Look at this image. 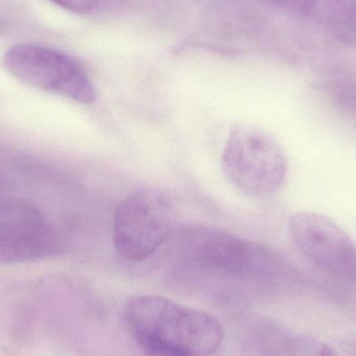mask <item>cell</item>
Returning <instances> with one entry per match:
<instances>
[{
    "instance_id": "277c9868",
    "label": "cell",
    "mask_w": 356,
    "mask_h": 356,
    "mask_svg": "<svg viewBox=\"0 0 356 356\" xmlns=\"http://www.w3.org/2000/svg\"><path fill=\"white\" fill-rule=\"evenodd\" d=\"M6 70L35 89L91 104L96 90L83 65L72 56L38 44H15L3 56Z\"/></svg>"
},
{
    "instance_id": "9c48e42d",
    "label": "cell",
    "mask_w": 356,
    "mask_h": 356,
    "mask_svg": "<svg viewBox=\"0 0 356 356\" xmlns=\"http://www.w3.org/2000/svg\"><path fill=\"white\" fill-rule=\"evenodd\" d=\"M64 10L83 16H104L118 12L127 0H50Z\"/></svg>"
},
{
    "instance_id": "52a82bcc",
    "label": "cell",
    "mask_w": 356,
    "mask_h": 356,
    "mask_svg": "<svg viewBox=\"0 0 356 356\" xmlns=\"http://www.w3.org/2000/svg\"><path fill=\"white\" fill-rule=\"evenodd\" d=\"M58 238L37 211L20 207L0 222V264L27 263L56 254Z\"/></svg>"
},
{
    "instance_id": "ba28073f",
    "label": "cell",
    "mask_w": 356,
    "mask_h": 356,
    "mask_svg": "<svg viewBox=\"0 0 356 356\" xmlns=\"http://www.w3.org/2000/svg\"><path fill=\"white\" fill-rule=\"evenodd\" d=\"M356 43V0H265Z\"/></svg>"
},
{
    "instance_id": "3957f363",
    "label": "cell",
    "mask_w": 356,
    "mask_h": 356,
    "mask_svg": "<svg viewBox=\"0 0 356 356\" xmlns=\"http://www.w3.org/2000/svg\"><path fill=\"white\" fill-rule=\"evenodd\" d=\"M177 209L170 197L156 188L127 195L115 213L113 238L121 257L133 261L154 254L171 236Z\"/></svg>"
},
{
    "instance_id": "7a4b0ae2",
    "label": "cell",
    "mask_w": 356,
    "mask_h": 356,
    "mask_svg": "<svg viewBox=\"0 0 356 356\" xmlns=\"http://www.w3.org/2000/svg\"><path fill=\"white\" fill-rule=\"evenodd\" d=\"M224 175L238 190L253 197L273 194L288 175V159L272 136L248 124L228 134L222 156Z\"/></svg>"
},
{
    "instance_id": "5b68a950",
    "label": "cell",
    "mask_w": 356,
    "mask_h": 356,
    "mask_svg": "<svg viewBox=\"0 0 356 356\" xmlns=\"http://www.w3.org/2000/svg\"><path fill=\"white\" fill-rule=\"evenodd\" d=\"M177 247L186 261L225 273H257L280 265L264 247L216 228H186L178 234Z\"/></svg>"
},
{
    "instance_id": "7c38bea8",
    "label": "cell",
    "mask_w": 356,
    "mask_h": 356,
    "mask_svg": "<svg viewBox=\"0 0 356 356\" xmlns=\"http://www.w3.org/2000/svg\"><path fill=\"white\" fill-rule=\"evenodd\" d=\"M4 26H6V23L2 20V18H0V31H2V29H4Z\"/></svg>"
},
{
    "instance_id": "8fae6325",
    "label": "cell",
    "mask_w": 356,
    "mask_h": 356,
    "mask_svg": "<svg viewBox=\"0 0 356 356\" xmlns=\"http://www.w3.org/2000/svg\"><path fill=\"white\" fill-rule=\"evenodd\" d=\"M337 97L341 106L356 116V83H347L337 89Z\"/></svg>"
},
{
    "instance_id": "30bf717a",
    "label": "cell",
    "mask_w": 356,
    "mask_h": 356,
    "mask_svg": "<svg viewBox=\"0 0 356 356\" xmlns=\"http://www.w3.org/2000/svg\"><path fill=\"white\" fill-rule=\"evenodd\" d=\"M296 356H341L322 341L305 338L297 343Z\"/></svg>"
},
{
    "instance_id": "8992f818",
    "label": "cell",
    "mask_w": 356,
    "mask_h": 356,
    "mask_svg": "<svg viewBox=\"0 0 356 356\" xmlns=\"http://www.w3.org/2000/svg\"><path fill=\"white\" fill-rule=\"evenodd\" d=\"M295 247L314 267L332 277L356 280V245L330 218L315 213H298L289 222Z\"/></svg>"
},
{
    "instance_id": "6da1fadb",
    "label": "cell",
    "mask_w": 356,
    "mask_h": 356,
    "mask_svg": "<svg viewBox=\"0 0 356 356\" xmlns=\"http://www.w3.org/2000/svg\"><path fill=\"white\" fill-rule=\"evenodd\" d=\"M124 320L149 356H211L224 340L223 326L213 316L156 295L129 299Z\"/></svg>"
}]
</instances>
